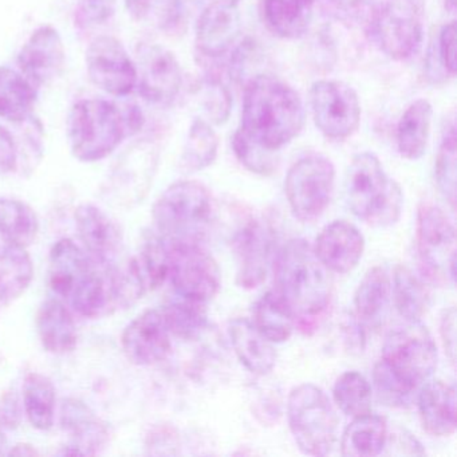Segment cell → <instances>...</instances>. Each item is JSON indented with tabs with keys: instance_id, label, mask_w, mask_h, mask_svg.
<instances>
[{
	"instance_id": "6da1fadb",
	"label": "cell",
	"mask_w": 457,
	"mask_h": 457,
	"mask_svg": "<svg viewBox=\"0 0 457 457\" xmlns=\"http://www.w3.org/2000/svg\"><path fill=\"white\" fill-rule=\"evenodd\" d=\"M304 109L298 93L272 76L248 81L239 130L262 148L278 154L301 133Z\"/></svg>"
},
{
	"instance_id": "7a4b0ae2",
	"label": "cell",
	"mask_w": 457,
	"mask_h": 457,
	"mask_svg": "<svg viewBox=\"0 0 457 457\" xmlns=\"http://www.w3.org/2000/svg\"><path fill=\"white\" fill-rule=\"evenodd\" d=\"M331 274L306 240H290L278 253L275 293L303 328H310L328 310L333 296Z\"/></svg>"
},
{
	"instance_id": "3957f363",
	"label": "cell",
	"mask_w": 457,
	"mask_h": 457,
	"mask_svg": "<svg viewBox=\"0 0 457 457\" xmlns=\"http://www.w3.org/2000/svg\"><path fill=\"white\" fill-rule=\"evenodd\" d=\"M137 106L125 112L113 101L89 98L74 104L68 117L71 154L82 162H96L111 156L129 133L143 127Z\"/></svg>"
},
{
	"instance_id": "277c9868",
	"label": "cell",
	"mask_w": 457,
	"mask_h": 457,
	"mask_svg": "<svg viewBox=\"0 0 457 457\" xmlns=\"http://www.w3.org/2000/svg\"><path fill=\"white\" fill-rule=\"evenodd\" d=\"M345 195L352 212L371 227H389L400 220L403 194L387 178L378 157L370 152L357 154L345 175Z\"/></svg>"
},
{
	"instance_id": "5b68a950",
	"label": "cell",
	"mask_w": 457,
	"mask_h": 457,
	"mask_svg": "<svg viewBox=\"0 0 457 457\" xmlns=\"http://www.w3.org/2000/svg\"><path fill=\"white\" fill-rule=\"evenodd\" d=\"M152 216L164 239L200 243L215 221V200L202 183L178 181L168 187L154 203Z\"/></svg>"
},
{
	"instance_id": "8992f818",
	"label": "cell",
	"mask_w": 457,
	"mask_h": 457,
	"mask_svg": "<svg viewBox=\"0 0 457 457\" xmlns=\"http://www.w3.org/2000/svg\"><path fill=\"white\" fill-rule=\"evenodd\" d=\"M366 36L385 54L406 60L422 42V17L416 0H361ZM360 2V4H361Z\"/></svg>"
},
{
	"instance_id": "52a82bcc",
	"label": "cell",
	"mask_w": 457,
	"mask_h": 457,
	"mask_svg": "<svg viewBox=\"0 0 457 457\" xmlns=\"http://www.w3.org/2000/svg\"><path fill=\"white\" fill-rule=\"evenodd\" d=\"M287 420L302 453L328 456L337 443L338 417L328 395L314 384H302L288 395Z\"/></svg>"
},
{
	"instance_id": "ba28073f",
	"label": "cell",
	"mask_w": 457,
	"mask_h": 457,
	"mask_svg": "<svg viewBox=\"0 0 457 457\" xmlns=\"http://www.w3.org/2000/svg\"><path fill=\"white\" fill-rule=\"evenodd\" d=\"M416 247L421 274L438 287L454 285L456 278V229L438 205L420 204L417 212Z\"/></svg>"
},
{
	"instance_id": "9c48e42d",
	"label": "cell",
	"mask_w": 457,
	"mask_h": 457,
	"mask_svg": "<svg viewBox=\"0 0 457 457\" xmlns=\"http://www.w3.org/2000/svg\"><path fill=\"white\" fill-rule=\"evenodd\" d=\"M437 346L427 326L406 322L387 334L382 347L381 362L406 387L416 392L437 368Z\"/></svg>"
},
{
	"instance_id": "30bf717a",
	"label": "cell",
	"mask_w": 457,
	"mask_h": 457,
	"mask_svg": "<svg viewBox=\"0 0 457 457\" xmlns=\"http://www.w3.org/2000/svg\"><path fill=\"white\" fill-rule=\"evenodd\" d=\"M336 168L322 154L302 157L288 170L285 189L294 216L304 223L317 220L330 204Z\"/></svg>"
},
{
	"instance_id": "8fae6325",
	"label": "cell",
	"mask_w": 457,
	"mask_h": 457,
	"mask_svg": "<svg viewBox=\"0 0 457 457\" xmlns=\"http://www.w3.org/2000/svg\"><path fill=\"white\" fill-rule=\"evenodd\" d=\"M167 240V239H165ZM168 279L181 298L208 302L219 293L221 271L199 243L170 242Z\"/></svg>"
},
{
	"instance_id": "7c38bea8",
	"label": "cell",
	"mask_w": 457,
	"mask_h": 457,
	"mask_svg": "<svg viewBox=\"0 0 457 457\" xmlns=\"http://www.w3.org/2000/svg\"><path fill=\"white\" fill-rule=\"evenodd\" d=\"M310 105L318 129L331 140H346L360 127V98L345 82H315L310 92Z\"/></svg>"
},
{
	"instance_id": "4fadbf2b",
	"label": "cell",
	"mask_w": 457,
	"mask_h": 457,
	"mask_svg": "<svg viewBox=\"0 0 457 457\" xmlns=\"http://www.w3.org/2000/svg\"><path fill=\"white\" fill-rule=\"evenodd\" d=\"M90 81L113 97H127L137 85L135 61L124 45L111 36L90 42L85 55Z\"/></svg>"
},
{
	"instance_id": "5bb4252c",
	"label": "cell",
	"mask_w": 457,
	"mask_h": 457,
	"mask_svg": "<svg viewBox=\"0 0 457 457\" xmlns=\"http://www.w3.org/2000/svg\"><path fill=\"white\" fill-rule=\"evenodd\" d=\"M138 92L146 103L170 105L181 89L183 76L173 53L162 45L143 44L136 52Z\"/></svg>"
},
{
	"instance_id": "9a60e30c",
	"label": "cell",
	"mask_w": 457,
	"mask_h": 457,
	"mask_svg": "<svg viewBox=\"0 0 457 457\" xmlns=\"http://www.w3.org/2000/svg\"><path fill=\"white\" fill-rule=\"evenodd\" d=\"M274 235L271 227L256 216H248L234 235L232 247L237 261V282L255 288L266 279Z\"/></svg>"
},
{
	"instance_id": "2e32d148",
	"label": "cell",
	"mask_w": 457,
	"mask_h": 457,
	"mask_svg": "<svg viewBox=\"0 0 457 457\" xmlns=\"http://www.w3.org/2000/svg\"><path fill=\"white\" fill-rule=\"evenodd\" d=\"M170 338L172 334L162 310H146L125 328L122 350L135 365H156L170 354Z\"/></svg>"
},
{
	"instance_id": "e0dca14e",
	"label": "cell",
	"mask_w": 457,
	"mask_h": 457,
	"mask_svg": "<svg viewBox=\"0 0 457 457\" xmlns=\"http://www.w3.org/2000/svg\"><path fill=\"white\" fill-rule=\"evenodd\" d=\"M65 45L57 29L41 26L23 45L18 54V71L38 89L54 81L65 66Z\"/></svg>"
},
{
	"instance_id": "ac0fdd59",
	"label": "cell",
	"mask_w": 457,
	"mask_h": 457,
	"mask_svg": "<svg viewBox=\"0 0 457 457\" xmlns=\"http://www.w3.org/2000/svg\"><path fill=\"white\" fill-rule=\"evenodd\" d=\"M76 228L85 253L97 266H111L122 247L119 224L95 204H81L74 212Z\"/></svg>"
},
{
	"instance_id": "d6986e66",
	"label": "cell",
	"mask_w": 457,
	"mask_h": 457,
	"mask_svg": "<svg viewBox=\"0 0 457 457\" xmlns=\"http://www.w3.org/2000/svg\"><path fill=\"white\" fill-rule=\"evenodd\" d=\"M312 248L326 269L334 274H347L362 259L365 237L354 224L336 220L320 231Z\"/></svg>"
},
{
	"instance_id": "ffe728a7",
	"label": "cell",
	"mask_w": 457,
	"mask_h": 457,
	"mask_svg": "<svg viewBox=\"0 0 457 457\" xmlns=\"http://www.w3.org/2000/svg\"><path fill=\"white\" fill-rule=\"evenodd\" d=\"M240 12L237 4L218 0L211 4L197 21L196 46L200 54L220 57L226 54L240 34Z\"/></svg>"
},
{
	"instance_id": "44dd1931",
	"label": "cell",
	"mask_w": 457,
	"mask_h": 457,
	"mask_svg": "<svg viewBox=\"0 0 457 457\" xmlns=\"http://www.w3.org/2000/svg\"><path fill=\"white\" fill-rule=\"evenodd\" d=\"M61 428L84 454H97L109 443V428L84 401L68 398L61 405Z\"/></svg>"
},
{
	"instance_id": "7402d4cb",
	"label": "cell",
	"mask_w": 457,
	"mask_h": 457,
	"mask_svg": "<svg viewBox=\"0 0 457 457\" xmlns=\"http://www.w3.org/2000/svg\"><path fill=\"white\" fill-rule=\"evenodd\" d=\"M422 427L435 437H449L456 430V390L453 385L436 379L419 395Z\"/></svg>"
},
{
	"instance_id": "603a6c76",
	"label": "cell",
	"mask_w": 457,
	"mask_h": 457,
	"mask_svg": "<svg viewBox=\"0 0 457 457\" xmlns=\"http://www.w3.org/2000/svg\"><path fill=\"white\" fill-rule=\"evenodd\" d=\"M37 330L42 346L52 354H69L79 342L76 320L60 299H47L41 304L37 314Z\"/></svg>"
},
{
	"instance_id": "cb8c5ba5",
	"label": "cell",
	"mask_w": 457,
	"mask_h": 457,
	"mask_svg": "<svg viewBox=\"0 0 457 457\" xmlns=\"http://www.w3.org/2000/svg\"><path fill=\"white\" fill-rule=\"evenodd\" d=\"M93 262L71 239H61L53 245L49 256L47 280L53 293L71 298L79 280L90 271Z\"/></svg>"
},
{
	"instance_id": "d4e9b609",
	"label": "cell",
	"mask_w": 457,
	"mask_h": 457,
	"mask_svg": "<svg viewBox=\"0 0 457 457\" xmlns=\"http://www.w3.org/2000/svg\"><path fill=\"white\" fill-rule=\"evenodd\" d=\"M228 333L237 358L248 371L256 376L271 373L277 363V352L253 322L237 318L229 323Z\"/></svg>"
},
{
	"instance_id": "484cf974",
	"label": "cell",
	"mask_w": 457,
	"mask_h": 457,
	"mask_svg": "<svg viewBox=\"0 0 457 457\" xmlns=\"http://www.w3.org/2000/svg\"><path fill=\"white\" fill-rule=\"evenodd\" d=\"M111 266L104 267V271L92 267L79 280L69 298L74 312L85 318H97L117 310Z\"/></svg>"
},
{
	"instance_id": "4316f807",
	"label": "cell",
	"mask_w": 457,
	"mask_h": 457,
	"mask_svg": "<svg viewBox=\"0 0 457 457\" xmlns=\"http://www.w3.org/2000/svg\"><path fill=\"white\" fill-rule=\"evenodd\" d=\"M386 420L371 411L362 416L353 417L341 438V453L347 457L378 456L386 446Z\"/></svg>"
},
{
	"instance_id": "83f0119b",
	"label": "cell",
	"mask_w": 457,
	"mask_h": 457,
	"mask_svg": "<svg viewBox=\"0 0 457 457\" xmlns=\"http://www.w3.org/2000/svg\"><path fill=\"white\" fill-rule=\"evenodd\" d=\"M37 87L17 69L0 66V119L22 124L33 116Z\"/></svg>"
},
{
	"instance_id": "f1b7e54d",
	"label": "cell",
	"mask_w": 457,
	"mask_h": 457,
	"mask_svg": "<svg viewBox=\"0 0 457 457\" xmlns=\"http://www.w3.org/2000/svg\"><path fill=\"white\" fill-rule=\"evenodd\" d=\"M315 0H263L267 28L280 38L296 39L309 30Z\"/></svg>"
},
{
	"instance_id": "f546056e",
	"label": "cell",
	"mask_w": 457,
	"mask_h": 457,
	"mask_svg": "<svg viewBox=\"0 0 457 457\" xmlns=\"http://www.w3.org/2000/svg\"><path fill=\"white\" fill-rule=\"evenodd\" d=\"M433 109L429 101H414L401 117L397 127V148L406 160H419L424 156L429 141Z\"/></svg>"
},
{
	"instance_id": "4dcf8cb0",
	"label": "cell",
	"mask_w": 457,
	"mask_h": 457,
	"mask_svg": "<svg viewBox=\"0 0 457 457\" xmlns=\"http://www.w3.org/2000/svg\"><path fill=\"white\" fill-rule=\"evenodd\" d=\"M34 264L26 248L6 245L0 247V303H12L31 285Z\"/></svg>"
},
{
	"instance_id": "1f68e13d",
	"label": "cell",
	"mask_w": 457,
	"mask_h": 457,
	"mask_svg": "<svg viewBox=\"0 0 457 457\" xmlns=\"http://www.w3.org/2000/svg\"><path fill=\"white\" fill-rule=\"evenodd\" d=\"M392 296V280L384 267L369 270L354 294L355 317L362 323H374L386 312Z\"/></svg>"
},
{
	"instance_id": "d6a6232c",
	"label": "cell",
	"mask_w": 457,
	"mask_h": 457,
	"mask_svg": "<svg viewBox=\"0 0 457 457\" xmlns=\"http://www.w3.org/2000/svg\"><path fill=\"white\" fill-rule=\"evenodd\" d=\"M39 232L37 213L22 200L0 196V237L6 245L28 248Z\"/></svg>"
},
{
	"instance_id": "836d02e7",
	"label": "cell",
	"mask_w": 457,
	"mask_h": 457,
	"mask_svg": "<svg viewBox=\"0 0 457 457\" xmlns=\"http://www.w3.org/2000/svg\"><path fill=\"white\" fill-rule=\"evenodd\" d=\"M253 326L272 344H282L293 336L296 320L279 294L269 291L253 309Z\"/></svg>"
},
{
	"instance_id": "e575fe53",
	"label": "cell",
	"mask_w": 457,
	"mask_h": 457,
	"mask_svg": "<svg viewBox=\"0 0 457 457\" xmlns=\"http://www.w3.org/2000/svg\"><path fill=\"white\" fill-rule=\"evenodd\" d=\"M23 408L36 429H52L55 419V387L52 379L37 371L29 373L23 384Z\"/></svg>"
},
{
	"instance_id": "d590c367",
	"label": "cell",
	"mask_w": 457,
	"mask_h": 457,
	"mask_svg": "<svg viewBox=\"0 0 457 457\" xmlns=\"http://www.w3.org/2000/svg\"><path fill=\"white\" fill-rule=\"evenodd\" d=\"M393 301L406 322L421 320L429 306V294L424 283L405 266H398L392 286Z\"/></svg>"
},
{
	"instance_id": "8d00e7d4",
	"label": "cell",
	"mask_w": 457,
	"mask_h": 457,
	"mask_svg": "<svg viewBox=\"0 0 457 457\" xmlns=\"http://www.w3.org/2000/svg\"><path fill=\"white\" fill-rule=\"evenodd\" d=\"M130 266L143 282L146 291L156 290L168 279L170 251L164 237H152L144 243L138 255L130 259Z\"/></svg>"
},
{
	"instance_id": "74e56055",
	"label": "cell",
	"mask_w": 457,
	"mask_h": 457,
	"mask_svg": "<svg viewBox=\"0 0 457 457\" xmlns=\"http://www.w3.org/2000/svg\"><path fill=\"white\" fill-rule=\"evenodd\" d=\"M143 154H129L125 160V167H121L113 178L117 191L125 189L127 200H143L148 194L149 187L154 181L156 170V154L152 149H144Z\"/></svg>"
},
{
	"instance_id": "f35d334b",
	"label": "cell",
	"mask_w": 457,
	"mask_h": 457,
	"mask_svg": "<svg viewBox=\"0 0 457 457\" xmlns=\"http://www.w3.org/2000/svg\"><path fill=\"white\" fill-rule=\"evenodd\" d=\"M218 151L219 137L210 122L195 120L181 154V168L188 173L205 170L213 164Z\"/></svg>"
},
{
	"instance_id": "ab89813d",
	"label": "cell",
	"mask_w": 457,
	"mask_h": 457,
	"mask_svg": "<svg viewBox=\"0 0 457 457\" xmlns=\"http://www.w3.org/2000/svg\"><path fill=\"white\" fill-rule=\"evenodd\" d=\"M181 298V296H180ZM172 337L194 341L204 333L208 323L205 302L181 298L172 302L162 310Z\"/></svg>"
},
{
	"instance_id": "60d3db41",
	"label": "cell",
	"mask_w": 457,
	"mask_h": 457,
	"mask_svg": "<svg viewBox=\"0 0 457 457\" xmlns=\"http://www.w3.org/2000/svg\"><path fill=\"white\" fill-rule=\"evenodd\" d=\"M333 397L342 413L362 416L371 409V386L358 371H346L334 384Z\"/></svg>"
},
{
	"instance_id": "b9f144b4",
	"label": "cell",
	"mask_w": 457,
	"mask_h": 457,
	"mask_svg": "<svg viewBox=\"0 0 457 457\" xmlns=\"http://www.w3.org/2000/svg\"><path fill=\"white\" fill-rule=\"evenodd\" d=\"M436 183L441 195L451 204L452 210L456 207V132L452 125L441 141L435 165Z\"/></svg>"
},
{
	"instance_id": "7bdbcfd3",
	"label": "cell",
	"mask_w": 457,
	"mask_h": 457,
	"mask_svg": "<svg viewBox=\"0 0 457 457\" xmlns=\"http://www.w3.org/2000/svg\"><path fill=\"white\" fill-rule=\"evenodd\" d=\"M232 146H234L237 160L251 172L269 176L277 170L278 164H279L278 154L267 151L258 144L253 143L239 129L235 133Z\"/></svg>"
},
{
	"instance_id": "ee69618b",
	"label": "cell",
	"mask_w": 457,
	"mask_h": 457,
	"mask_svg": "<svg viewBox=\"0 0 457 457\" xmlns=\"http://www.w3.org/2000/svg\"><path fill=\"white\" fill-rule=\"evenodd\" d=\"M374 385L381 401L390 406H403L411 401L413 390L406 387L389 369L378 361L374 366Z\"/></svg>"
},
{
	"instance_id": "f6af8a7d",
	"label": "cell",
	"mask_w": 457,
	"mask_h": 457,
	"mask_svg": "<svg viewBox=\"0 0 457 457\" xmlns=\"http://www.w3.org/2000/svg\"><path fill=\"white\" fill-rule=\"evenodd\" d=\"M203 108L211 122L216 125L224 124L231 112V96L218 79H208L203 92Z\"/></svg>"
},
{
	"instance_id": "bcb514c9",
	"label": "cell",
	"mask_w": 457,
	"mask_h": 457,
	"mask_svg": "<svg viewBox=\"0 0 457 457\" xmlns=\"http://www.w3.org/2000/svg\"><path fill=\"white\" fill-rule=\"evenodd\" d=\"M23 128H25V133H23L22 140L17 143L18 149V167L23 164V168H33L38 164L39 160L42 156V125L38 120L30 119L26 120L22 122Z\"/></svg>"
},
{
	"instance_id": "7dc6e473",
	"label": "cell",
	"mask_w": 457,
	"mask_h": 457,
	"mask_svg": "<svg viewBox=\"0 0 457 457\" xmlns=\"http://www.w3.org/2000/svg\"><path fill=\"white\" fill-rule=\"evenodd\" d=\"M116 0H79L76 7V25L81 29L103 25L113 15Z\"/></svg>"
},
{
	"instance_id": "c3c4849f",
	"label": "cell",
	"mask_w": 457,
	"mask_h": 457,
	"mask_svg": "<svg viewBox=\"0 0 457 457\" xmlns=\"http://www.w3.org/2000/svg\"><path fill=\"white\" fill-rule=\"evenodd\" d=\"M437 61L445 73L456 74V25L454 22L444 26L437 38Z\"/></svg>"
},
{
	"instance_id": "681fc988",
	"label": "cell",
	"mask_w": 457,
	"mask_h": 457,
	"mask_svg": "<svg viewBox=\"0 0 457 457\" xmlns=\"http://www.w3.org/2000/svg\"><path fill=\"white\" fill-rule=\"evenodd\" d=\"M17 168V143L12 133L0 125V176L9 175Z\"/></svg>"
},
{
	"instance_id": "f907efd6",
	"label": "cell",
	"mask_w": 457,
	"mask_h": 457,
	"mask_svg": "<svg viewBox=\"0 0 457 457\" xmlns=\"http://www.w3.org/2000/svg\"><path fill=\"white\" fill-rule=\"evenodd\" d=\"M440 334L444 349L452 363L456 360V309L445 310L441 315Z\"/></svg>"
},
{
	"instance_id": "816d5d0a",
	"label": "cell",
	"mask_w": 457,
	"mask_h": 457,
	"mask_svg": "<svg viewBox=\"0 0 457 457\" xmlns=\"http://www.w3.org/2000/svg\"><path fill=\"white\" fill-rule=\"evenodd\" d=\"M21 422V406L14 392L0 398V429H15Z\"/></svg>"
},
{
	"instance_id": "f5cc1de1",
	"label": "cell",
	"mask_w": 457,
	"mask_h": 457,
	"mask_svg": "<svg viewBox=\"0 0 457 457\" xmlns=\"http://www.w3.org/2000/svg\"><path fill=\"white\" fill-rule=\"evenodd\" d=\"M386 443L393 444L398 449V454H424L421 444L417 438L406 433L405 430H398L395 435H387Z\"/></svg>"
},
{
	"instance_id": "db71d44e",
	"label": "cell",
	"mask_w": 457,
	"mask_h": 457,
	"mask_svg": "<svg viewBox=\"0 0 457 457\" xmlns=\"http://www.w3.org/2000/svg\"><path fill=\"white\" fill-rule=\"evenodd\" d=\"M156 0H124L125 7L133 20H143L151 12Z\"/></svg>"
},
{
	"instance_id": "11a10c76",
	"label": "cell",
	"mask_w": 457,
	"mask_h": 457,
	"mask_svg": "<svg viewBox=\"0 0 457 457\" xmlns=\"http://www.w3.org/2000/svg\"><path fill=\"white\" fill-rule=\"evenodd\" d=\"M9 454H12V456H36V454L39 453L33 445H29V444H18V445H15L14 448L9 452Z\"/></svg>"
},
{
	"instance_id": "9f6ffc18",
	"label": "cell",
	"mask_w": 457,
	"mask_h": 457,
	"mask_svg": "<svg viewBox=\"0 0 457 457\" xmlns=\"http://www.w3.org/2000/svg\"><path fill=\"white\" fill-rule=\"evenodd\" d=\"M325 2L341 9H353L360 4L361 0H325Z\"/></svg>"
},
{
	"instance_id": "6f0895ef",
	"label": "cell",
	"mask_w": 457,
	"mask_h": 457,
	"mask_svg": "<svg viewBox=\"0 0 457 457\" xmlns=\"http://www.w3.org/2000/svg\"><path fill=\"white\" fill-rule=\"evenodd\" d=\"M4 448H6V437H4V432L0 429V454L4 453Z\"/></svg>"
},
{
	"instance_id": "680465c9",
	"label": "cell",
	"mask_w": 457,
	"mask_h": 457,
	"mask_svg": "<svg viewBox=\"0 0 457 457\" xmlns=\"http://www.w3.org/2000/svg\"><path fill=\"white\" fill-rule=\"evenodd\" d=\"M446 7H448L451 12H454V7H456V0H446Z\"/></svg>"
},
{
	"instance_id": "91938a15",
	"label": "cell",
	"mask_w": 457,
	"mask_h": 457,
	"mask_svg": "<svg viewBox=\"0 0 457 457\" xmlns=\"http://www.w3.org/2000/svg\"><path fill=\"white\" fill-rule=\"evenodd\" d=\"M227 2H231V4H237L239 2V0H227Z\"/></svg>"
}]
</instances>
